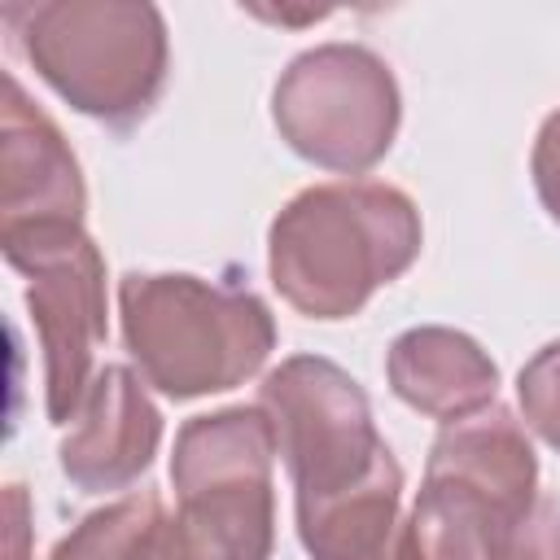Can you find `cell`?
<instances>
[{"label":"cell","mask_w":560,"mask_h":560,"mask_svg":"<svg viewBox=\"0 0 560 560\" xmlns=\"http://www.w3.org/2000/svg\"><path fill=\"white\" fill-rule=\"evenodd\" d=\"M118 319L144 385L175 402L245 385L276 350L271 306L254 289L188 271H127Z\"/></svg>","instance_id":"obj_2"},{"label":"cell","mask_w":560,"mask_h":560,"mask_svg":"<svg viewBox=\"0 0 560 560\" xmlns=\"http://www.w3.org/2000/svg\"><path fill=\"white\" fill-rule=\"evenodd\" d=\"M385 381L411 411L455 424L499 402V363L477 337L446 324H416L385 350Z\"/></svg>","instance_id":"obj_11"},{"label":"cell","mask_w":560,"mask_h":560,"mask_svg":"<svg viewBox=\"0 0 560 560\" xmlns=\"http://www.w3.org/2000/svg\"><path fill=\"white\" fill-rule=\"evenodd\" d=\"M271 122L302 162L363 175L394 149L402 92L381 52L332 39L298 52L280 70L271 88Z\"/></svg>","instance_id":"obj_6"},{"label":"cell","mask_w":560,"mask_h":560,"mask_svg":"<svg viewBox=\"0 0 560 560\" xmlns=\"http://www.w3.org/2000/svg\"><path fill=\"white\" fill-rule=\"evenodd\" d=\"M298 538L311 560H416L411 521L402 516V464L389 455L346 499L302 512Z\"/></svg>","instance_id":"obj_12"},{"label":"cell","mask_w":560,"mask_h":560,"mask_svg":"<svg viewBox=\"0 0 560 560\" xmlns=\"http://www.w3.org/2000/svg\"><path fill=\"white\" fill-rule=\"evenodd\" d=\"M538 455L503 402L442 424L411 503L416 560H499L516 521L538 503Z\"/></svg>","instance_id":"obj_4"},{"label":"cell","mask_w":560,"mask_h":560,"mask_svg":"<svg viewBox=\"0 0 560 560\" xmlns=\"http://www.w3.org/2000/svg\"><path fill=\"white\" fill-rule=\"evenodd\" d=\"M0 18L48 88L114 131H131L166 88L171 35L158 4L39 0L4 4Z\"/></svg>","instance_id":"obj_3"},{"label":"cell","mask_w":560,"mask_h":560,"mask_svg":"<svg viewBox=\"0 0 560 560\" xmlns=\"http://www.w3.org/2000/svg\"><path fill=\"white\" fill-rule=\"evenodd\" d=\"M4 521H9V542H4V560H31L26 556V534H31V503H26V486H4Z\"/></svg>","instance_id":"obj_18"},{"label":"cell","mask_w":560,"mask_h":560,"mask_svg":"<svg viewBox=\"0 0 560 560\" xmlns=\"http://www.w3.org/2000/svg\"><path fill=\"white\" fill-rule=\"evenodd\" d=\"M258 407L293 486V516L346 499L394 455L376 433L363 385L324 354H289L271 368L258 385Z\"/></svg>","instance_id":"obj_5"},{"label":"cell","mask_w":560,"mask_h":560,"mask_svg":"<svg viewBox=\"0 0 560 560\" xmlns=\"http://www.w3.org/2000/svg\"><path fill=\"white\" fill-rule=\"evenodd\" d=\"M516 398L525 429H534L551 451H560V341L534 350L516 376Z\"/></svg>","instance_id":"obj_15"},{"label":"cell","mask_w":560,"mask_h":560,"mask_svg":"<svg viewBox=\"0 0 560 560\" xmlns=\"http://www.w3.org/2000/svg\"><path fill=\"white\" fill-rule=\"evenodd\" d=\"M0 249L26 280V311L44 350L48 420L70 424L92 385L96 350L109 337L105 254L83 232V223L0 228Z\"/></svg>","instance_id":"obj_7"},{"label":"cell","mask_w":560,"mask_h":560,"mask_svg":"<svg viewBox=\"0 0 560 560\" xmlns=\"http://www.w3.org/2000/svg\"><path fill=\"white\" fill-rule=\"evenodd\" d=\"M88 184L61 127L4 74L0 105V228L83 223Z\"/></svg>","instance_id":"obj_9"},{"label":"cell","mask_w":560,"mask_h":560,"mask_svg":"<svg viewBox=\"0 0 560 560\" xmlns=\"http://www.w3.org/2000/svg\"><path fill=\"white\" fill-rule=\"evenodd\" d=\"M276 481L236 477L175 494V512L149 529L140 560H271Z\"/></svg>","instance_id":"obj_10"},{"label":"cell","mask_w":560,"mask_h":560,"mask_svg":"<svg viewBox=\"0 0 560 560\" xmlns=\"http://www.w3.org/2000/svg\"><path fill=\"white\" fill-rule=\"evenodd\" d=\"M499 560H560V499L538 494V503L516 521Z\"/></svg>","instance_id":"obj_16"},{"label":"cell","mask_w":560,"mask_h":560,"mask_svg":"<svg viewBox=\"0 0 560 560\" xmlns=\"http://www.w3.org/2000/svg\"><path fill=\"white\" fill-rule=\"evenodd\" d=\"M529 175H534V192L547 210L551 223H560V109H551L534 136L529 149Z\"/></svg>","instance_id":"obj_17"},{"label":"cell","mask_w":560,"mask_h":560,"mask_svg":"<svg viewBox=\"0 0 560 560\" xmlns=\"http://www.w3.org/2000/svg\"><path fill=\"white\" fill-rule=\"evenodd\" d=\"M424 245L416 201L385 179H332L293 192L267 228L276 293L306 319H350Z\"/></svg>","instance_id":"obj_1"},{"label":"cell","mask_w":560,"mask_h":560,"mask_svg":"<svg viewBox=\"0 0 560 560\" xmlns=\"http://www.w3.org/2000/svg\"><path fill=\"white\" fill-rule=\"evenodd\" d=\"M162 494L158 490H131L96 512H88L57 547L48 560H140L149 529L162 521Z\"/></svg>","instance_id":"obj_14"},{"label":"cell","mask_w":560,"mask_h":560,"mask_svg":"<svg viewBox=\"0 0 560 560\" xmlns=\"http://www.w3.org/2000/svg\"><path fill=\"white\" fill-rule=\"evenodd\" d=\"M162 446V411L127 363H105L57 446L61 472L88 490L109 494L140 481Z\"/></svg>","instance_id":"obj_8"},{"label":"cell","mask_w":560,"mask_h":560,"mask_svg":"<svg viewBox=\"0 0 560 560\" xmlns=\"http://www.w3.org/2000/svg\"><path fill=\"white\" fill-rule=\"evenodd\" d=\"M271 468H276V433L258 402L192 416L175 433V451H171L175 494L192 486H210V481L271 477Z\"/></svg>","instance_id":"obj_13"}]
</instances>
